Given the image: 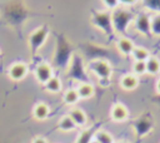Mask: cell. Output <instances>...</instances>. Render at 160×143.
Listing matches in <instances>:
<instances>
[{
	"mask_svg": "<svg viewBox=\"0 0 160 143\" xmlns=\"http://www.w3.org/2000/svg\"><path fill=\"white\" fill-rule=\"evenodd\" d=\"M34 75L38 80V83L40 84H45L50 78L54 77V72H52V68L50 64L48 63H39L35 69H34Z\"/></svg>",
	"mask_w": 160,
	"mask_h": 143,
	"instance_id": "8fae6325",
	"label": "cell"
},
{
	"mask_svg": "<svg viewBox=\"0 0 160 143\" xmlns=\"http://www.w3.org/2000/svg\"><path fill=\"white\" fill-rule=\"evenodd\" d=\"M135 14L129 8L119 6L115 10L111 11V23L114 33L119 36H125L129 28L132 25V21L135 19Z\"/></svg>",
	"mask_w": 160,
	"mask_h": 143,
	"instance_id": "7a4b0ae2",
	"label": "cell"
},
{
	"mask_svg": "<svg viewBox=\"0 0 160 143\" xmlns=\"http://www.w3.org/2000/svg\"><path fill=\"white\" fill-rule=\"evenodd\" d=\"M29 73V66L22 61H16L11 64L8 69V77L14 82L22 80Z\"/></svg>",
	"mask_w": 160,
	"mask_h": 143,
	"instance_id": "9c48e42d",
	"label": "cell"
},
{
	"mask_svg": "<svg viewBox=\"0 0 160 143\" xmlns=\"http://www.w3.org/2000/svg\"><path fill=\"white\" fill-rule=\"evenodd\" d=\"M44 87H45L46 92L56 94V93H59V92L61 90L62 84H61V80H60L58 77H55V75H54L52 78H50V79L44 84Z\"/></svg>",
	"mask_w": 160,
	"mask_h": 143,
	"instance_id": "7402d4cb",
	"label": "cell"
},
{
	"mask_svg": "<svg viewBox=\"0 0 160 143\" xmlns=\"http://www.w3.org/2000/svg\"><path fill=\"white\" fill-rule=\"evenodd\" d=\"M151 38H160V13H152L150 18Z\"/></svg>",
	"mask_w": 160,
	"mask_h": 143,
	"instance_id": "d6986e66",
	"label": "cell"
},
{
	"mask_svg": "<svg viewBox=\"0 0 160 143\" xmlns=\"http://www.w3.org/2000/svg\"><path fill=\"white\" fill-rule=\"evenodd\" d=\"M150 18H151V14L142 9L135 14V19H134L131 26L134 28V30L138 34L149 38V36H151V34H150Z\"/></svg>",
	"mask_w": 160,
	"mask_h": 143,
	"instance_id": "52a82bcc",
	"label": "cell"
},
{
	"mask_svg": "<svg viewBox=\"0 0 160 143\" xmlns=\"http://www.w3.org/2000/svg\"><path fill=\"white\" fill-rule=\"evenodd\" d=\"M1 21L18 33H21L24 23L31 16V11L26 8L24 0H9L0 5Z\"/></svg>",
	"mask_w": 160,
	"mask_h": 143,
	"instance_id": "6da1fadb",
	"label": "cell"
},
{
	"mask_svg": "<svg viewBox=\"0 0 160 143\" xmlns=\"http://www.w3.org/2000/svg\"><path fill=\"white\" fill-rule=\"evenodd\" d=\"M50 114V107L44 103V102H39L34 105L32 108V117L38 120H44L49 117Z\"/></svg>",
	"mask_w": 160,
	"mask_h": 143,
	"instance_id": "2e32d148",
	"label": "cell"
},
{
	"mask_svg": "<svg viewBox=\"0 0 160 143\" xmlns=\"http://www.w3.org/2000/svg\"><path fill=\"white\" fill-rule=\"evenodd\" d=\"M0 56H1V50H0Z\"/></svg>",
	"mask_w": 160,
	"mask_h": 143,
	"instance_id": "836d02e7",
	"label": "cell"
},
{
	"mask_svg": "<svg viewBox=\"0 0 160 143\" xmlns=\"http://www.w3.org/2000/svg\"><path fill=\"white\" fill-rule=\"evenodd\" d=\"M115 143H130L129 140H125V139H121V140H118V142H115Z\"/></svg>",
	"mask_w": 160,
	"mask_h": 143,
	"instance_id": "1f68e13d",
	"label": "cell"
},
{
	"mask_svg": "<svg viewBox=\"0 0 160 143\" xmlns=\"http://www.w3.org/2000/svg\"><path fill=\"white\" fill-rule=\"evenodd\" d=\"M131 73L134 75H136L138 78L145 75L146 74L145 61H132V64H131Z\"/></svg>",
	"mask_w": 160,
	"mask_h": 143,
	"instance_id": "d4e9b609",
	"label": "cell"
},
{
	"mask_svg": "<svg viewBox=\"0 0 160 143\" xmlns=\"http://www.w3.org/2000/svg\"><path fill=\"white\" fill-rule=\"evenodd\" d=\"M31 143H48V140H46L44 137L38 135V137H35V138L32 139V142H31Z\"/></svg>",
	"mask_w": 160,
	"mask_h": 143,
	"instance_id": "4dcf8cb0",
	"label": "cell"
},
{
	"mask_svg": "<svg viewBox=\"0 0 160 143\" xmlns=\"http://www.w3.org/2000/svg\"><path fill=\"white\" fill-rule=\"evenodd\" d=\"M69 73L74 79L80 80V83L88 82L86 75H85V69L82 65V59L78 54H72V56H71V69Z\"/></svg>",
	"mask_w": 160,
	"mask_h": 143,
	"instance_id": "ba28073f",
	"label": "cell"
},
{
	"mask_svg": "<svg viewBox=\"0 0 160 143\" xmlns=\"http://www.w3.org/2000/svg\"><path fill=\"white\" fill-rule=\"evenodd\" d=\"M89 72L95 74L98 79H111L112 75V65L108 59L104 58H96L92 59L88 64Z\"/></svg>",
	"mask_w": 160,
	"mask_h": 143,
	"instance_id": "8992f818",
	"label": "cell"
},
{
	"mask_svg": "<svg viewBox=\"0 0 160 143\" xmlns=\"http://www.w3.org/2000/svg\"><path fill=\"white\" fill-rule=\"evenodd\" d=\"M79 100H80V98H79V95H78L76 89L70 88V89L65 90V93H64V95H62V102H64L66 105H75Z\"/></svg>",
	"mask_w": 160,
	"mask_h": 143,
	"instance_id": "603a6c76",
	"label": "cell"
},
{
	"mask_svg": "<svg viewBox=\"0 0 160 143\" xmlns=\"http://www.w3.org/2000/svg\"><path fill=\"white\" fill-rule=\"evenodd\" d=\"M99 84L101 85V87H109L110 84H111V79H99Z\"/></svg>",
	"mask_w": 160,
	"mask_h": 143,
	"instance_id": "f546056e",
	"label": "cell"
},
{
	"mask_svg": "<svg viewBox=\"0 0 160 143\" xmlns=\"http://www.w3.org/2000/svg\"><path fill=\"white\" fill-rule=\"evenodd\" d=\"M139 83H140V79L136 75H134L132 73L124 74L120 78V80H119L120 88L122 90H125V92H132V90H135L139 87Z\"/></svg>",
	"mask_w": 160,
	"mask_h": 143,
	"instance_id": "4fadbf2b",
	"label": "cell"
},
{
	"mask_svg": "<svg viewBox=\"0 0 160 143\" xmlns=\"http://www.w3.org/2000/svg\"><path fill=\"white\" fill-rule=\"evenodd\" d=\"M145 66H146V75L156 77V78L160 75V58L158 55L152 54L145 61Z\"/></svg>",
	"mask_w": 160,
	"mask_h": 143,
	"instance_id": "5bb4252c",
	"label": "cell"
},
{
	"mask_svg": "<svg viewBox=\"0 0 160 143\" xmlns=\"http://www.w3.org/2000/svg\"><path fill=\"white\" fill-rule=\"evenodd\" d=\"M91 23L95 28L100 29L106 36H112L115 34L111 23V11L109 10H92Z\"/></svg>",
	"mask_w": 160,
	"mask_h": 143,
	"instance_id": "3957f363",
	"label": "cell"
},
{
	"mask_svg": "<svg viewBox=\"0 0 160 143\" xmlns=\"http://www.w3.org/2000/svg\"><path fill=\"white\" fill-rule=\"evenodd\" d=\"M110 118L115 123H124L129 118V109L125 104L118 102L114 103L110 108Z\"/></svg>",
	"mask_w": 160,
	"mask_h": 143,
	"instance_id": "30bf717a",
	"label": "cell"
},
{
	"mask_svg": "<svg viewBox=\"0 0 160 143\" xmlns=\"http://www.w3.org/2000/svg\"><path fill=\"white\" fill-rule=\"evenodd\" d=\"M68 115L72 119V122L75 123L76 127H84L88 123L86 113L80 108H71L70 112L68 113Z\"/></svg>",
	"mask_w": 160,
	"mask_h": 143,
	"instance_id": "9a60e30c",
	"label": "cell"
},
{
	"mask_svg": "<svg viewBox=\"0 0 160 143\" xmlns=\"http://www.w3.org/2000/svg\"><path fill=\"white\" fill-rule=\"evenodd\" d=\"M151 51L145 48V46H140V45H135L132 53H131V59L132 61H146L150 56H151Z\"/></svg>",
	"mask_w": 160,
	"mask_h": 143,
	"instance_id": "ac0fdd59",
	"label": "cell"
},
{
	"mask_svg": "<svg viewBox=\"0 0 160 143\" xmlns=\"http://www.w3.org/2000/svg\"><path fill=\"white\" fill-rule=\"evenodd\" d=\"M76 92H78V95L80 99H90L95 94V88L91 83L85 82V83H79Z\"/></svg>",
	"mask_w": 160,
	"mask_h": 143,
	"instance_id": "e0dca14e",
	"label": "cell"
},
{
	"mask_svg": "<svg viewBox=\"0 0 160 143\" xmlns=\"http://www.w3.org/2000/svg\"><path fill=\"white\" fill-rule=\"evenodd\" d=\"M154 90L158 95H160V75L155 79V83H154Z\"/></svg>",
	"mask_w": 160,
	"mask_h": 143,
	"instance_id": "f1b7e54d",
	"label": "cell"
},
{
	"mask_svg": "<svg viewBox=\"0 0 160 143\" xmlns=\"http://www.w3.org/2000/svg\"><path fill=\"white\" fill-rule=\"evenodd\" d=\"M50 34V30L48 28L46 24L41 25L40 28L35 29L28 38V44H29V49L31 51V54L35 56L38 54V51L42 48V45L45 44L48 36Z\"/></svg>",
	"mask_w": 160,
	"mask_h": 143,
	"instance_id": "5b68a950",
	"label": "cell"
},
{
	"mask_svg": "<svg viewBox=\"0 0 160 143\" xmlns=\"http://www.w3.org/2000/svg\"><path fill=\"white\" fill-rule=\"evenodd\" d=\"M72 56V48L70 41L64 34L56 36V49H55V63L58 65H66Z\"/></svg>",
	"mask_w": 160,
	"mask_h": 143,
	"instance_id": "277c9868",
	"label": "cell"
},
{
	"mask_svg": "<svg viewBox=\"0 0 160 143\" xmlns=\"http://www.w3.org/2000/svg\"><path fill=\"white\" fill-rule=\"evenodd\" d=\"M90 143H98V142H96V140H95V139H92V140H91V142H90Z\"/></svg>",
	"mask_w": 160,
	"mask_h": 143,
	"instance_id": "d6a6232c",
	"label": "cell"
},
{
	"mask_svg": "<svg viewBox=\"0 0 160 143\" xmlns=\"http://www.w3.org/2000/svg\"><path fill=\"white\" fill-rule=\"evenodd\" d=\"M94 139L98 143H115L114 135L105 129H98L94 134Z\"/></svg>",
	"mask_w": 160,
	"mask_h": 143,
	"instance_id": "44dd1931",
	"label": "cell"
},
{
	"mask_svg": "<svg viewBox=\"0 0 160 143\" xmlns=\"http://www.w3.org/2000/svg\"><path fill=\"white\" fill-rule=\"evenodd\" d=\"M141 0H119V5L122 8H132L135 5H138Z\"/></svg>",
	"mask_w": 160,
	"mask_h": 143,
	"instance_id": "83f0119b",
	"label": "cell"
},
{
	"mask_svg": "<svg viewBox=\"0 0 160 143\" xmlns=\"http://www.w3.org/2000/svg\"><path fill=\"white\" fill-rule=\"evenodd\" d=\"M116 49L122 55V56H130L134 48H135V43L132 41V39H130L129 36H119L115 41Z\"/></svg>",
	"mask_w": 160,
	"mask_h": 143,
	"instance_id": "7c38bea8",
	"label": "cell"
},
{
	"mask_svg": "<svg viewBox=\"0 0 160 143\" xmlns=\"http://www.w3.org/2000/svg\"><path fill=\"white\" fill-rule=\"evenodd\" d=\"M101 1H102L104 6L106 8V10H109V11H112L116 8L120 6L119 5V0H101Z\"/></svg>",
	"mask_w": 160,
	"mask_h": 143,
	"instance_id": "4316f807",
	"label": "cell"
},
{
	"mask_svg": "<svg viewBox=\"0 0 160 143\" xmlns=\"http://www.w3.org/2000/svg\"><path fill=\"white\" fill-rule=\"evenodd\" d=\"M96 130L94 129H86L84 132H81V134L78 137V140L75 143H90L94 139V134Z\"/></svg>",
	"mask_w": 160,
	"mask_h": 143,
	"instance_id": "484cf974",
	"label": "cell"
},
{
	"mask_svg": "<svg viewBox=\"0 0 160 143\" xmlns=\"http://www.w3.org/2000/svg\"><path fill=\"white\" fill-rule=\"evenodd\" d=\"M76 128L75 123L72 122V119L66 114L64 117H61L58 122V129L61 132H72Z\"/></svg>",
	"mask_w": 160,
	"mask_h": 143,
	"instance_id": "ffe728a7",
	"label": "cell"
},
{
	"mask_svg": "<svg viewBox=\"0 0 160 143\" xmlns=\"http://www.w3.org/2000/svg\"><path fill=\"white\" fill-rule=\"evenodd\" d=\"M144 10L152 13H160V0H141Z\"/></svg>",
	"mask_w": 160,
	"mask_h": 143,
	"instance_id": "cb8c5ba5",
	"label": "cell"
}]
</instances>
